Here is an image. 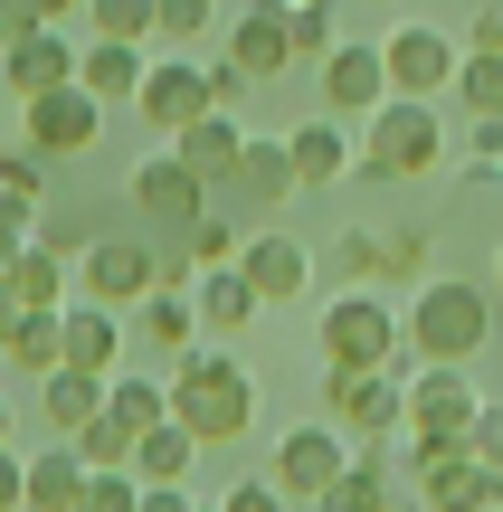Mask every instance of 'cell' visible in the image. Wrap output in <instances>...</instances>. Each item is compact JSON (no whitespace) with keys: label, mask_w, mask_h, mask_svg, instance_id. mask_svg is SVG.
Masks as SVG:
<instances>
[{"label":"cell","mask_w":503,"mask_h":512,"mask_svg":"<svg viewBox=\"0 0 503 512\" xmlns=\"http://www.w3.org/2000/svg\"><path fill=\"white\" fill-rule=\"evenodd\" d=\"M285 162H295V181H342V171H352V124H333V114H323V124H295L285 133Z\"/></svg>","instance_id":"obj_24"},{"label":"cell","mask_w":503,"mask_h":512,"mask_svg":"<svg viewBox=\"0 0 503 512\" xmlns=\"http://www.w3.org/2000/svg\"><path fill=\"white\" fill-rule=\"evenodd\" d=\"M380 512H428V503H418V494H390V503H380Z\"/></svg>","instance_id":"obj_48"},{"label":"cell","mask_w":503,"mask_h":512,"mask_svg":"<svg viewBox=\"0 0 503 512\" xmlns=\"http://www.w3.org/2000/svg\"><path fill=\"white\" fill-rule=\"evenodd\" d=\"M38 408H48L57 437H76L86 418H105V370H48L38 380Z\"/></svg>","instance_id":"obj_25"},{"label":"cell","mask_w":503,"mask_h":512,"mask_svg":"<svg viewBox=\"0 0 503 512\" xmlns=\"http://www.w3.org/2000/svg\"><path fill=\"white\" fill-rule=\"evenodd\" d=\"M162 380H171V418L200 446H238L247 427H257V380H247L228 351H181Z\"/></svg>","instance_id":"obj_2"},{"label":"cell","mask_w":503,"mask_h":512,"mask_svg":"<svg viewBox=\"0 0 503 512\" xmlns=\"http://www.w3.org/2000/svg\"><path fill=\"white\" fill-rule=\"evenodd\" d=\"M95 38H124V48H143L152 38V0H86Z\"/></svg>","instance_id":"obj_34"},{"label":"cell","mask_w":503,"mask_h":512,"mask_svg":"<svg viewBox=\"0 0 503 512\" xmlns=\"http://www.w3.org/2000/svg\"><path fill=\"white\" fill-rule=\"evenodd\" d=\"M475 456H485V475H494V494H503V418H485V437H475Z\"/></svg>","instance_id":"obj_45"},{"label":"cell","mask_w":503,"mask_h":512,"mask_svg":"<svg viewBox=\"0 0 503 512\" xmlns=\"http://www.w3.org/2000/svg\"><path fill=\"white\" fill-rule=\"evenodd\" d=\"M10 323H19V304H10V294H0V351H10Z\"/></svg>","instance_id":"obj_47"},{"label":"cell","mask_w":503,"mask_h":512,"mask_svg":"<svg viewBox=\"0 0 503 512\" xmlns=\"http://www.w3.org/2000/svg\"><path fill=\"white\" fill-rule=\"evenodd\" d=\"M0 86L29 105V95H57V86H76V48L57 29H29L19 48H0Z\"/></svg>","instance_id":"obj_17"},{"label":"cell","mask_w":503,"mask_h":512,"mask_svg":"<svg viewBox=\"0 0 503 512\" xmlns=\"http://www.w3.org/2000/svg\"><path fill=\"white\" fill-rule=\"evenodd\" d=\"M0 512H29V475H19L10 446H0Z\"/></svg>","instance_id":"obj_41"},{"label":"cell","mask_w":503,"mask_h":512,"mask_svg":"<svg viewBox=\"0 0 503 512\" xmlns=\"http://www.w3.org/2000/svg\"><path fill=\"white\" fill-rule=\"evenodd\" d=\"M409 418V380L399 370H333V427L342 437H399Z\"/></svg>","instance_id":"obj_10"},{"label":"cell","mask_w":503,"mask_h":512,"mask_svg":"<svg viewBox=\"0 0 503 512\" xmlns=\"http://www.w3.org/2000/svg\"><path fill=\"white\" fill-rule=\"evenodd\" d=\"M238 275L257 285V304H295L314 285V256L285 238V228H257V238H238Z\"/></svg>","instance_id":"obj_15"},{"label":"cell","mask_w":503,"mask_h":512,"mask_svg":"<svg viewBox=\"0 0 503 512\" xmlns=\"http://www.w3.org/2000/svg\"><path fill=\"white\" fill-rule=\"evenodd\" d=\"M10 361L48 380V370H57V313H19V323H10Z\"/></svg>","instance_id":"obj_33"},{"label":"cell","mask_w":503,"mask_h":512,"mask_svg":"<svg viewBox=\"0 0 503 512\" xmlns=\"http://www.w3.org/2000/svg\"><path fill=\"white\" fill-rule=\"evenodd\" d=\"M143 294H152V247L143 238H86V256H76V304L124 313Z\"/></svg>","instance_id":"obj_7"},{"label":"cell","mask_w":503,"mask_h":512,"mask_svg":"<svg viewBox=\"0 0 503 512\" xmlns=\"http://www.w3.org/2000/svg\"><path fill=\"white\" fill-rule=\"evenodd\" d=\"M0 446H10V399H0Z\"/></svg>","instance_id":"obj_50"},{"label":"cell","mask_w":503,"mask_h":512,"mask_svg":"<svg viewBox=\"0 0 503 512\" xmlns=\"http://www.w3.org/2000/svg\"><path fill=\"white\" fill-rule=\"evenodd\" d=\"M342 465H352L342 427H314V418H304L295 437H276V475H266V484H276L285 503H323V494L342 484Z\"/></svg>","instance_id":"obj_6"},{"label":"cell","mask_w":503,"mask_h":512,"mask_svg":"<svg viewBox=\"0 0 503 512\" xmlns=\"http://www.w3.org/2000/svg\"><path fill=\"white\" fill-rule=\"evenodd\" d=\"M19 475H29V512H76V494H86V465H76L67 437L48 456H19Z\"/></svg>","instance_id":"obj_26"},{"label":"cell","mask_w":503,"mask_h":512,"mask_svg":"<svg viewBox=\"0 0 503 512\" xmlns=\"http://www.w3.org/2000/svg\"><path fill=\"white\" fill-rule=\"evenodd\" d=\"M323 105H333V124H371V114L390 105V67H380V48L333 38V57H323Z\"/></svg>","instance_id":"obj_12"},{"label":"cell","mask_w":503,"mask_h":512,"mask_svg":"<svg viewBox=\"0 0 503 512\" xmlns=\"http://www.w3.org/2000/svg\"><path fill=\"white\" fill-rule=\"evenodd\" d=\"M494 512H503V503H494Z\"/></svg>","instance_id":"obj_51"},{"label":"cell","mask_w":503,"mask_h":512,"mask_svg":"<svg viewBox=\"0 0 503 512\" xmlns=\"http://www.w3.org/2000/svg\"><path fill=\"white\" fill-rule=\"evenodd\" d=\"M456 105L503 124V57H456Z\"/></svg>","instance_id":"obj_32"},{"label":"cell","mask_w":503,"mask_h":512,"mask_svg":"<svg viewBox=\"0 0 503 512\" xmlns=\"http://www.w3.org/2000/svg\"><path fill=\"white\" fill-rule=\"evenodd\" d=\"M143 342H152V361L200 351V313H190V294H143Z\"/></svg>","instance_id":"obj_28"},{"label":"cell","mask_w":503,"mask_h":512,"mask_svg":"<svg viewBox=\"0 0 503 512\" xmlns=\"http://www.w3.org/2000/svg\"><path fill=\"white\" fill-rule=\"evenodd\" d=\"M29 238H38V200H10V190H0V266H10Z\"/></svg>","instance_id":"obj_40"},{"label":"cell","mask_w":503,"mask_h":512,"mask_svg":"<svg viewBox=\"0 0 503 512\" xmlns=\"http://www.w3.org/2000/svg\"><path fill=\"white\" fill-rule=\"evenodd\" d=\"M143 512H200V503H190V484H143Z\"/></svg>","instance_id":"obj_44"},{"label":"cell","mask_w":503,"mask_h":512,"mask_svg":"<svg viewBox=\"0 0 503 512\" xmlns=\"http://www.w3.org/2000/svg\"><path fill=\"white\" fill-rule=\"evenodd\" d=\"M418 503L428 512H494V475H485V456L475 446H456V456H437V465H418Z\"/></svg>","instance_id":"obj_18"},{"label":"cell","mask_w":503,"mask_h":512,"mask_svg":"<svg viewBox=\"0 0 503 512\" xmlns=\"http://www.w3.org/2000/svg\"><path fill=\"white\" fill-rule=\"evenodd\" d=\"M57 370H124V323H114L105 304H67L57 313Z\"/></svg>","instance_id":"obj_16"},{"label":"cell","mask_w":503,"mask_h":512,"mask_svg":"<svg viewBox=\"0 0 503 512\" xmlns=\"http://www.w3.org/2000/svg\"><path fill=\"white\" fill-rule=\"evenodd\" d=\"M76 512H143V484L114 465V475H86V494H76Z\"/></svg>","instance_id":"obj_36"},{"label":"cell","mask_w":503,"mask_h":512,"mask_svg":"<svg viewBox=\"0 0 503 512\" xmlns=\"http://www.w3.org/2000/svg\"><path fill=\"white\" fill-rule=\"evenodd\" d=\"M0 190H10V200H38V190H48V162H38L29 143H19V152H0Z\"/></svg>","instance_id":"obj_38"},{"label":"cell","mask_w":503,"mask_h":512,"mask_svg":"<svg viewBox=\"0 0 503 512\" xmlns=\"http://www.w3.org/2000/svg\"><path fill=\"white\" fill-rule=\"evenodd\" d=\"M228 200L238 209H276L285 190H295V162H285V143H266V133H247V152H238V171H228Z\"/></svg>","instance_id":"obj_20"},{"label":"cell","mask_w":503,"mask_h":512,"mask_svg":"<svg viewBox=\"0 0 503 512\" xmlns=\"http://www.w3.org/2000/svg\"><path fill=\"white\" fill-rule=\"evenodd\" d=\"M466 57H503V10H485V19L466 29Z\"/></svg>","instance_id":"obj_42"},{"label":"cell","mask_w":503,"mask_h":512,"mask_svg":"<svg viewBox=\"0 0 503 512\" xmlns=\"http://www.w3.org/2000/svg\"><path fill=\"white\" fill-rule=\"evenodd\" d=\"M181 256H190V275H209V266H238V228H228L219 209H200V219L181 228Z\"/></svg>","instance_id":"obj_31"},{"label":"cell","mask_w":503,"mask_h":512,"mask_svg":"<svg viewBox=\"0 0 503 512\" xmlns=\"http://www.w3.org/2000/svg\"><path fill=\"white\" fill-rule=\"evenodd\" d=\"M190 465H200V437H190L181 418H162V427L133 437V465H124V475L133 484H190Z\"/></svg>","instance_id":"obj_22"},{"label":"cell","mask_w":503,"mask_h":512,"mask_svg":"<svg viewBox=\"0 0 503 512\" xmlns=\"http://www.w3.org/2000/svg\"><path fill=\"white\" fill-rule=\"evenodd\" d=\"M219 512H304V503H285V494H276L266 475H238V484L219 494Z\"/></svg>","instance_id":"obj_39"},{"label":"cell","mask_w":503,"mask_h":512,"mask_svg":"<svg viewBox=\"0 0 503 512\" xmlns=\"http://www.w3.org/2000/svg\"><path fill=\"white\" fill-rule=\"evenodd\" d=\"M399 332H409L418 361L466 370L475 351L494 342V294H485V285H456V275H428V285H418V304L399 313Z\"/></svg>","instance_id":"obj_3"},{"label":"cell","mask_w":503,"mask_h":512,"mask_svg":"<svg viewBox=\"0 0 503 512\" xmlns=\"http://www.w3.org/2000/svg\"><path fill=\"white\" fill-rule=\"evenodd\" d=\"M133 209H152V219H162L171 238H181V228H190V219L209 209V181H200V171L181 162V152H152V162L133 171Z\"/></svg>","instance_id":"obj_14"},{"label":"cell","mask_w":503,"mask_h":512,"mask_svg":"<svg viewBox=\"0 0 503 512\" xmlns=\"http://www.w3.org/2000/svg\"><path fill=\"white\" fill-rule=\"evenodd\" d=\"M19 133H29V152H38V162H67V152H86L95 133H105V105H95L86 86L29 95V105H19Z\"/></svg>","instance_id":"obj_8"},{"label":"cell","mask_w":503,"mask_h":512,"mask_svg":"<svg viewBox=\"0 0 503 512\" xmlns=\"http://www.w3.org/2000/svg\"><path fill=\"white\" fill-rule=\"evenodd\" d=\"M105 418H124L133 437H143V427H162V418H171V380H143V370H114V380H105Z\"/></svg>","instance_id":"obj_29"},{"label":"cell","mask_w":503,"mask_h":512,"mask_svg":"<svg viewBox=\"0 0 503 512\" xmlns=\"http://www.w3.org/2000/svg\"><path fill=\"white\" fill-rule=\"evenodd\" d=\"M485 389L466 380V370H437V361H418L409 370V418H399V446H390V465H437V456H456V446H475L485 437Z\"/></svg>","instance_id":"obj_1"},{"label":"cell","mask_w":503,"mask_h":512,"mask_svg":"<svg viewBox=\"0 0 503 512\" xmlns=\"http://www.w3.org/2000/svg\"><path fill=\"white\" fill-rule=\"evenodd\" d=\"M19 10H29V19H38V29H57V19H67V10H76V0H19Z\"/></svg>","instance_id":"obj_46"},{"label":"cell","mask_w":503,"mask_h":512,"mask_svg":"<svg viewBox=\"0 0 503 512\" xmlns=\"http://www.w3.org/2000/svg\"><path fill=\"white\" fill-rule=\"evenodd\" d=\"M171 152H181V162L200 171L209 190H219L228 171H238V152H247V124H238V114H200L190 133H171Z\"/></svg>","instance_id":"obj_21"},{"label":"cell","mask_w":503,"mask_h":512,"mask_svg":"<svg viewBox=\"0 0 503 512\" xmlns=\"http://www.w3.org/2000/svg\"><path fill=\"white\" fill-rule=\"evenodd\" d=\"M0 294H10L19 313H67V304H76V275H67V256L19 247L10 266H0Z\"/></svg>","instance_id":"obj_19"},{"label":"cell","mask_w":503,"mask_h":512,"mask_svg":"<svg viewBox=\"0 0 503 512\" xmlns=\"http://www.w3.org/2000/svg\"><path fill=\"white\" fill-rule=\"evenodd\" d=\"M323 361L333 370H399L409 380V332H399V313L380 304V294H342V304H323Z\"/></svg>","instance_id":"obj_5"},{"label":"cell","mask_w":503,"mask_h":512,"mask_svg":"<svg viewBox=\"0 0 503 512\" xmlns=\"http://www.w3.org/2000/svg\"><path fill=\"white\" fill-rule=\"evenodd\" d=\"M133 105H143L152 133H190L200 114H219V105H209V67H200V57H162V67H143Z\"/></svg>","instance_id":"obj_11"},{"label":"cell","mask_w":503,"mask_h":512,"mask_svg":"<svg viewBox=\"0 0 503 512\" xmlns=\"http://www.w3.org/2000/svg\"><path fill=\"white\" fill-rule=\"evenodd\" d=\"M485 294H494V304H503V256H494V285H485Z\"/></svg>","instance_id":"obj_49"},{"label":"cell","mask_w":503,"mask_h":512,"mask_svg":"<svg viewBox=\"0 0 503 512\" xmlns=\"http://www.w3.org/2000/svg\"><path fill=\"white\" fill-rule=\"evenodd\" d=\"M447 152H466V171H503V124L466 114V133H447Z\"/></svg>","instance_id":"obj_35"},{"label":"cell","mask_w":503,"mask_h":512,"mask_svg":"<svg viewBox=\"0 0 503 512\" xmlns=\"http://www.w3.org/2000/svg\"><path fill=\"white\" fill-rule=\"evenodd\" d=\"M190 313H200V332H247L266 304H257V285H247L238 266H209L200 285H190Z\"/></svg>","instance_id":"obj_23"},{"label":"cell","mask_w":503,"mask_h":512,"mask_svg":"<svg viewBox=\"0 0 503 512\" xmlns=\"http://www.w3.org/2000/svg\"><path fill=\"white\" fill-rule=\"evenodd\" d=\"M342 275H380V238H342Z\"/></svg>","instance_id":"obj_43"},{"label":"cell","mask_w":503,"mask_h":512,"mask_svg":"<svg viewBox=\"0 0 503 512\" xmlns=\"http://www.w3.org/2000/svg\"><path fill=\"white\" fill-rule=\"evenodd\" d=\"M67 446H76V465H86V475H114V465H133V427H124V418H86Z\"/></svg>","instance_id":"obj_30"},{"label":"cell","mask_w":503,"mask_h":512,"mask_svg":"<svg viewBox=\"0 0 503 512\" xmlns=\"http://www.w3.org/2000/svg\"><path fill=\"white\" fill-rule=\"evenodd\" d=\"M143 67H152L143 48H124V38H95V48L76 57V86H86L95 105H114V95H133V86H143Z\"/></svg>","instance_id":"obj_27"},{"label":"cell","mask_w":503,"mask_h":512,"mask_svg":"<svg viewBox=\"0 0 503 512\" xmlns=\"http://www.w3.org/2000/svg\"><path fill=\"white\" fill-rule=\"evenodd\" d=\"M447 162V124H437V105H418V95H390V105L371 114V133L352 143V171H371V181H418V171Z\"/></svg>","instance_id":"obj_4"},{"label":"cell","mask_w":503,"mask_h":512,"mask_svg":"<svg viewBox=\"0 0 503 512\" xmlns=\"http://www.w3.org/2000/svg\"><path fill=\"white\" fill-rule=\"evenodd\" d=\"M456 57H466V48H456L447 29H418V19L380 38V67H390V95H418V105L456 86Z\"/></svg>","instance_id":"obj_9"},{"label":"cell","mask_w":503,"mask_h":512,"mask_svg":"<svg viewBox=\"0 0 503 512\" xmlns=\"http://www.w3.org/2000/svg\"><path fill=\"white\" fill-rule=\"evenodd\" d=\"M228 67L247 76V86H266V76L295 67V38H285V0H238V29H228Z\"/></svg>","instance_id":"obj_13"},{"label":"cell","mask_w":503,"mask_h":512,"mask_svg":"<svg viewBox=\"0 0 503 512\" xmlns=\"http://www.w3.org/2000/svg\"><path fill=\"white\" fill-rule=\"evenodd\" d=\"M219 0H152V38H200Z\"/></svg>","instance_id":"obj_37"}]
</instances>
